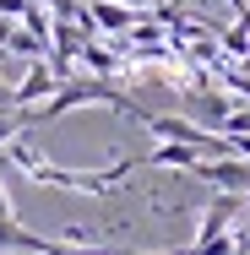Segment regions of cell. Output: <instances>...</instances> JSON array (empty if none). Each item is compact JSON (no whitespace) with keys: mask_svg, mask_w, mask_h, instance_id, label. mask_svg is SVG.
<instances>
[{"mask_svg":"<svg viewBox=\"0 0 250 255\" xmlns=\"http://www.w3.org/2000/svg\"><path fill=\"white\" fill-rule=\"evenodd\" d=\"M0 152H5V163H11L22 179H33V185H54V190H87V196H109V190H114V185H120L136 163H142V157H120V163H103V168H54L49 157L33 152L22 136H16V141H5Z\"/></svg>","mask_w":250,"mask_h":255,"instance_id":"cell-1","label":"cell"},{"mask_svg":"<svg viewBox=\"0 0 250 255\" xmlns=\"http://www.w3.org/2000/svg\"><path fill=\"white\" fill-rule=\"evenodd\" d=\"M191 174L201 185H212V190H229V196H245L250 190V157H196Z\"/></svg>","mask_w":250,"mask_h":255,"instance_id":"cell-2","label":"cell"},{"mask_svg":"<svg viewBox=\"0 0 250 255\" xmlns=\"http://www.w3.org/2000/svg\"><path fill=\"white\" fill-rule=\"evenodd\" d=\"M54 87H60V76H54V65H33V71H27V82H16V87H11V109H27V103L49 98Z\"/></svg>","mask_w":250,"mask_h":255,"instance_id":"cell-3","label":"cell"},{"mask_svg":"<svg viewBox=\"0 0 250 255\" xmlns=\"http://www.w3.org/2000/svg\"><path fill=\"white\" fill-rule=\"evenodd\" d=\"M196 157H201V152H196V147H185V141H158L142 163H152V168H185V174H191Z\"/></svg>","mask_w":250,"mask_h":255,"instance_id":"cell-4","label":"cell"},{"mask_svg":"<svg viewBox=\"0 0 250 255\" xmlns=\"http://www.w3.org/2000/svg\"><path fill=\"white\" fill-rule=\"evenodd\" d=\"M87 16L98 22L103 33H131V27H136V11H125V5H114V0H93Z\"/></svg>","mask_w":250,"mask_h":255,"instance_id":"cell-5","label":"cell"},{"mask_svg":"<svg viewBox=\"0 0 250 255\" xmlns=\"http://www.w3.org/2000/svg\"><path fill=\"white\" fill-rule=\"evenodd\" d=\"M245 44H250V22H234V27L223 33V49H229V54H245Z\"/></svg>","mask_w":250,"mask_h":255,"instance_id":"cell-6","label":"cell"},{"mask_svg":"<svg viewBox=\"0 0 250 255\" xmlns=\"http://www.w3.org/2000/svg\"><path fill=\"white\" fill-rule=\"evenodd\" d=\"M22 11H27V0H0V16H16L22 22Z\"/></svg>","mask_w":250,"mask_h":255,"instance_id":"cell-7","label":"cell"},{"mask_svg":"<svg viewBox=\"0 0 250 255\" xmlns=\"http://www.w3.org/2000/svg\"><path fill=\"white\" fill-rule=\"evenodd\" d=\"M114 5H125V11H152L158 0H114Z\"/></svg>","mask_w":250,"mask_h":255,"instance_id":"cell-8","label":"cell"},{"mask_svg":"<svg viewBox=\"0 0 250 255\" xmlns=\"http://www.w3.org/2000/svg\"><path fill=\"white\" fill-rule=\"evenodd\" d=\"M0 44H11V16H0Z\"/></svg>","mask_w":250,"mask_h":255,"instance_id":"cell-9","label":"cell"},{"mask_svg":"<svg viewBox=\"0 0 250 255\" xmlns=\"http://www.w3.org/2000/svg\"><path fill=\"white\" fill-rule=\"evenodd\" d=\"M0 109H11V87L5 82H0Z\"/></svg>","mask_w":250,"mask_h":255,"instance_id":"cell-10","label":"cell"}]
</instances>
